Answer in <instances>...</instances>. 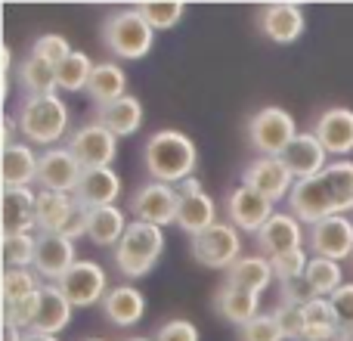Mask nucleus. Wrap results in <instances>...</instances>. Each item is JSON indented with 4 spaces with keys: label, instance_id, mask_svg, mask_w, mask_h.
<instances>
[{
    "label": "nucleus",
    "instance_id": "nucleus-1",
    "mask_svg": "<svg viewBox=\"0 0 353 341\" xmlns=\"http://www.w3.org/2000/svg\"><path fill=\"white\" fill-rule=\"evenodd\" d=\"M288 208L304 226L353 211V162H332L319 177L298 180L288 195Z\"/></svg>",
    "mask_w": 353,
    "mask_h": 341
},
{
    "label": "nucleus",
    "instance_id": "nucleus-2",
    "mask_svg": "<svg viewBox=\"0 0 353 341\" xmlns=\"http://www.w3.org/2000/svg\"><path fill=\"white\" fill-rule=\"evenodd\" d=\"M143 165L155 183L176 186L186 177H192L199 165V149L192 137H186L183 130H155L143 146Z\"/></svg>",
    "mask_w": 353,
    "mask_h": 341
},
{
    "label": "nucleus",
    "instance_id": "nucleus-3",
    "mask_svg": "<svg viewBox=\"0 0 353 341\" xmlns=\"http://www.w3.org/2000/svg\"><path fill=\"white\" fill-rule=\"evenodd\" d=\"M68 106L59 93H50V97H25L22 106L16 109V124L19 134L25 137V143H34V146H47L53 149V143H59L68 130Z\"/></svg>",
    "mask_w": 353,
    "mask_h": 341
},
{
    "label": "nucleus",
    "instance_id": "nucleus-4",
    "mask_svg": "<svg viewBox=\"0 0 353 341\" xmlns=\"http://www.w3.org/2000/svg\"><path fill=\"white\" fill-rule=\"evenodd\" d=\"M161 251H165V230L134 220V224H128L121 242L112 249V261L124 280H143L161 261Z\"/></svg>",
    "mask_w": 353,
    "mask_h": 341
},
{
    "label": "nucleus",
    "instance_id": "nucleus-5",
    "mask_svg": "<svg viewBox=\"0 0 353 341\" xmlns=\"http://www.w3.org/2000/svg\"><path fill=\"white\" fill-rule=\"evenodd\" d=\"M99 41L115 59H143L155 47V28L143 19L137 6H128L105 16Z\"/></svg>",
    "mask_w": 353,
    "mask_h": 341
},
{
    "label": "nucleus",
    "instance_id": "nucleus-6",
    "mask_svg": "<svg viewBox=\"0 0 353 341\" xmlns=\"http://www.w3.org/2000/svg\"><path fill=\"white\" fill-rule=\"evenodd\" d=\"M248 146L254 149L257 155H267V159H279L288 149V143L298 137V124H294V115L282 106H263L261 112L248 118Z\"/></svg>",
    "mask_w": 353,
    "mask_h": 341
},
{
    "label": "nucleus",
    "instance_id": "nucleus-7",
    "mask_svg": "<svg viewBox=\"0 0 353 341\" xmlns=\"http://www.w3.org/2000/svg\"><path fill=\"white\" fill-rule=\"evenodd\" d=\"M192 257L208 270H230L242 257V233L230 220H217L192 239Z\"/></svg>",
    "mask_w": 353,
    "mask_h": 341
},
{
    "label": "nucleus",
    "instance_id": "nucleus-8",
    "mask_svg": "<svg viewBox=\"0 0 353 341\" xmlns=\"http://www.w3.org/2000/svg\"><path fill=\"white\" fill-rule=\"evenodd\" d=\"M128 208H130V214H134L137 220L165 230V226L176 224V208H180V199H176L174 186L149 180V183H143V186L134 189Z\"/></svg>",
    "mask_w": 353,
    "mask_h": 341
},
{
    "label": "nucleus",
    "instance_id": "nucleus-9",
    "mask_svg": "<svg viewBox=\"0 0 353 341\" xmlns=\"http://www.w3.org/2000/svg\"><path fill=\"white\" fill-rule=\"evenodd\" d=\"M72 149V155L78 159V165L84 170L90 168H112L118 155V137L112 130H105L99 121H90L84 128H78L65 143Z\"/></svg>",
    "mask_w": 353,
    "mask_h": 341
},
{
    "label": "nucleus",
    "instance_id": "nucleus-10",
    "mask_svg": "<svg viewBox=\"0 0 353 341\" xmlns=\"http://www.w3.org/2000/svg\"><path fill=\"white\" fill-rule=\"evenodd\" d=\"M307 249L313 257H329L338 264L347 261L353 257V220L341 214V217H325L307 226Z\"/></svg>",
    "mask_w": 353,
    "mask_h": 341
},
{
    "label": "nucleus",
    "instance_id": "nucleus-11",
    "mask_svg": "<svg viewBox=\"0 0 353 341\" xmlns=\"http://www.w3.org/2000/svg\"><path fill=\"white\" fill-rule=\"evenodd\" d=\"M53 286L62 289V295L72 301V307H93L103 304V298L109 295V276L97 261H78Z\"/></svg>",
    "mask_w": 353,
    "mask_h": 341
},
{
    "label": "nucleus",
    "instance_id": "nucleus-12",
    "mask_svg": "<svg viewBox=\"0 0 353 341\" xmlns=\"http://www.w3.org/2000/svg\"><path fill=\"white\" fill-rule=\"evenodd\" d=\"M254 242H257V249L263 251V257L276 261V257L294 255V251L304 249V242H307V226L301 224L294 214L276 211L273 217L263 224V230L254 236Z\"/></svg>",
    "mask_w": 353,
    "mask_h": 341
},
{
    "label": "nucleus",
    "instance_id": "nucleus-13",
    "mask_svg": "<svg viewBox=\"0 0 353 341\" xmlns=\"http://www.w3.org/2000/svg\"><path fill=\"white\" fill-rule=\"evenodd\" d=\"M294 183L298 180L292 177V170L282 165V159L257 155V159H251L242 170V186L254 189V193H261L263 199H270V202L288 199L292 189H294Z\"/></svg>",
    "mask_w": 353,
    "mask_h": 341
},
{
    "label": "nucleus",
    "instance_id": "nucleus-14",
    "mask_svg": "<svg viewBox=\"0 0 353 341\" xmlns=\"http://www.w3.org/2000/svg\"><path fill=\"white\" fill-rule=\"evenodd\" d=\"M74 242L65 233H37V251H34V273L47 282H59L68 270L78 264Z\"/></svg>",
    "mask_w": 353,
    "mask_h": 341
},
{
    "label": "nucleus",
    "instance_id": "nucleus-15",
    "mask_svg": "<svg viewBox=\"0 0 353 341\" xmlns=\"http://www.w3.org/2000/svg\"><path fill=\"white\" fill-rule=\"evenodd\" d=\"M273 214H276L273 202L263 199L261 193H254V189H248V186H236L226 195V217H230V224L236 226L239 233L257 236Z\"/></svg>",
    "mask_w": 353,
    "mask_h": 341
},
{
    "label": "nucleus",
    "instance_id": "nucleus-16",
    "mask_svg": "<svg viewBox=\"0 0 353 341\" xmlns=\"http://www.w3.org/2000/svg\"><path fill=\"white\" fill-rule=\"evenodd\" d=\"M84 168L78 165V159L72 155L68 146H53L41 153V165H37V183L41 189L50 193H74V186L81 183Z\"/></svg>",
    "mask_w": 353,
    "mask_h": 341
},
{
    "label": "nucleus",
    "instance_id": "nucleus-17",
    "mask_svg": "<svg viewBox=\"0 0 353 341\" xmlns=\"http://www.w3.org/2000/svg\"><path fill=\"white\" fill-rule=\"evenodd\" d=\"M279 159H282V165L292 170L294 180H310V177H319L329 168V153H325V146L316 140L313 130H301V134L288 143V149Z\"/></svg>",
    "mask_w": 353,
    "mask_h": 341
},
{
    "label": "nucleus",
    "instance_id": "nucleus-18",
    "mask_svg": "<svg viewBox=\"0 0 353 341\" xmlns=\"http://www.w3.org/2000/svg\"><path fill=\"white\" fill-rule=\"evenodd\" d=\"M257 28L273 43H294L304 35V10L298 3H267L257 10Z\"/></svg>",
    "mask_w": 353,
    "mask_h": 341
},
{
    "label": "nucleus",
    "instance_id": "nucleus-19",
    "mask_svg": "<svg viewBox=\"0 0 353 341\" xmlns=\"http://www.w3.org/2000/svg\"><path fill=\"white\" fill-rule=\"evenodd\" d=\"M72 195L78 202V208H84V211L115 205L118 195H121V177L112 168H90L81 174V183L74 186Z\"/></svg>",
    "mask_w": 353,
    "mask_h": 341
},
{
    "label": "nucleus",
    "instance_id": "nucleus-20",
    "mask_svg": "<svg viewBox=\"0 0 353 341\" xmlns=\"http://www.w3.org/2000/svg\"><path fill=\"white\" fill-rule=\"evenodd\" d=\"M0 226H3V236L31 233L37 226V193H31V186L3 189V195H0Z\"/></svg>",
    "mask_w": 353,
    "mask_h": 341
},
{
    "label": "nucleus",
    "instance_id": "nucleus-21",
    "mask_svg": "<svg viewBox=\"0 0 353 341\" xmlns=\"http://www.w3.org/2000/svg\"><path fill=\"white\" fill-rule=\"evenodd\" d=\"M313 134L325 146L329 155H350L353 153V109L332 106L313 121Z\"/></svg>",
    "mask_w": 353,
    "mask_h": 341
},
{
    "label": "nucleus",
    "instance_id": "nucleus-22",
    "mask_svg": "<svg viewBox=\"0 0 353 341\" xmlns=\"http://www.w3.org/2000/svg\"><path fill=\"white\" fill-rule=\"evenodd\" d=\"M37 165L41 155L28 143H12L0 155V174H3V189H25L37 180Z\"/></svg>",
    "mask_w": 353,
    "mask_h": 341
},
{
    "label": "nucleus",
    "instance_id": "nucleus-23",
    "mask_svg": "<svg viewBox=\"0 0 353 341\" xmlns=\"http://www.w3.org/2000/svg\"><path fill=\"white\" fill-rule=\"evenodd\" d=\"M103 313L112 326H121V329L137 326L143 320V313H146V295L137 286H128V282L115 286L103 298Z\"/></svg>",
    "mask_w": 353,
    "mask_h": 341
},
{
    "label": "nucleus",
    "instance_id": "nucleus-24",
    "mask_svg": "<svg viewBox=\"0 0 353 341\" xmlns=\"http://www.w3.org/2000/svg\"><path fill=\"white\" fill-rule=\"evenodd\" d=\"M273 280H276L273 264L263 255H242L226 270V286L245 289V292H251V295H263L273 286Z\"/></svg>",
    "mask_w": 353,
    "mask_h": 341
},
{
    "label": "nucleus",
    "instance_id": "nucleus-25",
    "mask_svg": "<svg viewBox=\"0 0 353 341\" xmlns=\"http://www.w3.org/2000/svg\"><path fill=\"white\" fill-rule=\"evenodd\" d=\"M214 311L217 317H223L226 323L232 326H248L254 317H261V295H251L245 289H236V286H220L217 295H214Z\"/></svg>",
    "mask_w": 353,
    "mask_h": 341
},
{
    "label": "nucleus",
    "instance_id": "nucleus-26",
    "mask_svg": "<svg viewBox=\"0 0 353 341\" xmlns=\"http://www.w3.org/2000/svg\"><path fill=\"white\" fill-rule=\"evenodd\" d=\"M78 214V202L72 193H37V230L41 233H65L72 217Z\"/></svg>",
    "mask_w": 353,
    "mask_h": 341
},
{
    "label": "nucleus",
    "instance_id": "nucleus-27",
    "mask_svg": "<svg viewBox=\"0 0 353 341\" xmlns=\"http://www.w3.org/2000/svg\"><path fill=\"white\" fill-rule=\"evenodd\" d=\"M97 121L115 137H134L143 128V103L128 93L109 106H97Z\"/></svg>",
    "mask_w": 353,
    "mask_h": 341
},
{
    "label": "nucleus",
    "instance_id": "nucleus-28",
    "mask_svg": "<svg viewBox=\"0 0 353 341\" xmlns=\"http://www.w3.org/2000/svg\"><path fill=\"white\" fill-rule=\"evenodd\" d=\"M124 233H128V220H124V211L118 205L87 211V239L97 249H115Z\"/></svg>",
    "mask_w": 353,
    "mask_h": 341
},
{
    "label": "nucleus",
    "instance_id": "nucleus-29",
    "mask_svg": "<svg viewBox=\"0 0 353 341\" xmlns=\"http://www.w3.org/2000/svg\"><path fill=\"white\" fill-rule=\"evenodd\" d=\"M217 224V202L208 193H195L180 199V208H176V226H180L186 236H199L208 226Z\"/></svg>",
    "mask_w": 353,
    "mask_h": 341
},
{
    "label": "nucleus",
    "instance_id": "nucleus-30",
    "mask_svg": "<svg viewBox=\"0 0 353 341\" xmlns=\"http://www.w3.org/2000/svg\"><path fill=\"white\" fill-rule=\"evenodd\" d=\"M87 93L97 106H109L115 99L128 97V75L118 62H97L90 75V84H87Z\"/></svg>",
    "mask_w": 353,
    "mask_h": 341
},
{
    "label": "nucleus",
    "instance_id": "nucleus-31",
    "mask_svg": "<svg viewBox=\"0 0 353 341\" xmlns=\"http://www.w3.org/2000/svg\"><path fill=\"white\" fill-rule=\"evenodd\" d=\"M344 332L329 298H316L304 307V341H338Z\"/></svg>",
    "mask_w": 353,
    "mask_h": 341
},
{
    "label": "nucleus",
    "instance_id": "nucleus-32",
    "mask_svg": "<svg viewBox=\"0 0 353 341\" xmlns=\"http://www.w3.org/2000/svg\"><path fill=\"white\" fill-rule=\"evenodd\" d=\"M68 323H72V301L62 295L59 286L47 282V286H43L41 317H37V323H34L31 332H41V335H59L62 329H68Z\"/></svg>",
    "mask_w": 353,
    "mask_h": 341
},
{
    "label": "nucleus",
    "instance_id": "nucleus-33",
    "mask_svg": "<svg viewBox=\"0 0 353 341\" xmlns=\"http://www.w3.org/2000/svg\"><path fill=\"white\" fill-rule=\"evenodd\" d=\"M16 81L25 97H50L56 93V68L37 56H25L16 68Z\"/></svg>",
    "mask_w": 353,
    "mask_h": 341
},
{
    "label": "nucleus",
    "instance_id": "nucleus-34",
    "mask_svg": "<svg viewBox=\"0 0 353 341\" xmlns=\"http://www.w3.org/2000/svg\"><path fill=\"white\" fill-rule=\"evenodd\" d=\"M93 66H97V62H93L90 56L81 53V50H74L72 56H65V59L56 66V87L65 90V93L87 90L90 75H93Z\"/></svg>",
    "mask_w": 353,
    "mask_h": 341
},
{
    "label": "nucleus",
    "instance_id": "nucleus-35",
    "mask_svg": "<svg viewBox=\"0 0 353 341\" xmlns=\"http://www.w3.org/2000/svg\"><path fill=\"white\" fill-rule=\"evenodd\" d=\"M307 282L313 286V292L319 298H332L338 289L344 286V270L338 261H329V257H310L307 264Z\"/></svg>",
    "mask_w": 353,
    "mask_h": 341
},
{
    "label": "nucleus",
    "instance_id": "nucleus-36",
    "mask_svg": "<svg viewBox=\"0 0 353 341\" xmlns=\"http://www.w3.org/2000/svg\"><path fill=\"white\" fill-rule=\"evenodd\" d=\"M43 282L34 270H16V267H6L3 270V280H0V295H3V304H16V301L28 298V295L41 292Z\"/></svg>",
    "mask_w": 353,
    "mask_h": 341
},
{
    "label": "nucleus",
    "instance_id": "nucleus-37",
    "mask_svg": "<svg viewBox=\"0 0 353 341\" xmlns=\"http://www.w3.org/2000/svg\"><path fill=\"white\" fill-rule=\"evenodd\" d=\"M34 251H37V236L34 233L3 236V264L6 267L34 270Z\"/></svg>",
    "mask_w": 353,
    "mask_h": 341
},
{
    "label": "nucleus",
    "instance_id": "nucleus-38",
    "mask_svg": "<svg viewBox=\"0 0 353 341\" xmlns=\"http://www.w3.org/2000/svg\"><path fill=\"white\" fill-rule=\"evenodd\" d=\"M43 286H47V282H43ZM41 304H43V289L28 295V298L16 301V304H3V323L16 326V329H22V332H31L37 317H41Z\"/></svg>",
    "mask_w": 353,
    "mask_h": 341
},
{
    "label": "nucleus",
    "instance_id": "nucleus-39",
    "mask_svg": "<svg viewBox=\"0 0 353 341\" xmlns=\"http://www.w3.org/2000/svg\"><path fill=\"white\" fill-rule=\"evenodd\" d=\"M137 10L143 12V19H146L155 31H168L183 19L186 3H180V0H168V3H137Z\"/></svg>",
    "mask_w": 353,
    "mask_h": 341
},
{
    "label": "nucleus",
    "instance_id": "nucleus-40",
    "mask_svg": "<svg viewBox=\"0 0 353 341\" xmlns=\"http://www.w3.org/2000/svg\"><path fill=\"white\" fill-rule=\"evenodd\" d=\"M273 317H276V323H279L285 341H304V307L301 304H285V301H279V304L273 307Z\"/></svg>",
    "mask_w": 353,
    "mask_h": 341
},
{
    "label": "nucleus",
    "instance_id": "nucleus-41",
    "mask_svg": "<svg viewBox=\"0 0 353 341\" xmlns=\"http://www.w3.org/2000/svg\"><path fill=\"white\" fill-rule=\"evenodd\" d=\"M74 50L68 47V41L62 35H41L34 43H31V56H37V59L50 62V66H59L65 56H72Z\"/></svg>",
    "mask_w": 353,
    "mask_h": 341
},
{
    "label": "nucleus",
    "instance_id": "nucleus-42",
    "mask_svg": "<svg viewBox=\"0 0 353 341\" xmlns=\"http://www.w3.org/2000/svg\"><path fill=\"white\" fill-rule=\"evenodd\" d=\"M239 341H285V335H282L273 313H261L248 326L239 329Z\"/></svg>",
    "mask_w": 353,
    "mask_h": 341
},
{
    "label": "nucleus",
    "instance_id": "nucleus-43",
    "mask_svg": "<svg viewBox=\"0 0 353 341\" xmlns=\"http://www.w3.org/2000/svg\"><path fill=\"white\" fill-rule=\"evenodd\" d=\"M273 264V273H276V282H292V280H301V276L307 273V264H310V257H307V251H294V255H285V257H276Z\"/></svg>",
    "mask_w": 353,
    "mask_h": 341
},
{
    "label": "nucleus",
    "instance_id": "nucleus-44",
    "mask_svg": "<svg viewBox=\"0 0 353 341\" xmlns=\"http://www.w3.org/2000/svg\"><path fill=\"white\" fill-rule=\"evenodd\" d=\"M155 341H199V329H195V323L176 317V320H168V323L159 326Z\"/></svg>",
    "mask_w": 353,
    "mask_h": 341
},
{
    "label": "nucleus",
    "instance_id": "nucleus-45",
    "mask_svg": "<svg viewBox=\"0 0 353 341\" xmlns=\"http://www.w3.org/2000/svg\"><path fill=\"white\" fill-rule=\"evenodd\" d=\"M279 292H282V301H285V304H301V307H307L310 301L319 298V295L313 292V286L307 282V276L292 280V282H279Z\"/></svg>",
    "mask_w": 353,
    "mask_h": 341
},
{
    "label": "nucleus",
    "instance_id": "nucleus-46",
    "mask_svg": "<svg viewBox=\"0 0 353 341\" xmlns=\"http://www.w3.org/2000/svg\"><path fill=\"white\" fill-rule=\"evenodd\" d=\"M329 301H332V307H335L344 329H353V282H344Z\"/></svg>",
    "mask_w": 353,
    "mask_h": 341
},
{
    "label": "nucleus",
    "instance_id": "nucleus-47",
    "mask_svg": "<svg viewBox=\"0 0 353 341\" xmlns=\"http://www.w3.org/2000/svg\"><path fill=\"white\" fill-rule=\"evenodd\" d=\"M174 193H176V199H186V195H195V193H205V189H201V183H199V177H186V180L183 183H176L174 186Z\"/></svg>",
    "mask_w": 353,
    "mask_h": 341
},
{
    "label": "nucleus",
    "instance_id": "nucleus-48",
    "mask_svg": "<svg viewBox=\"0 0 353 341\" xmlns=\"http://www.w3.org/2000/svg\"><path fill=\"white\" fill-rule=\"evenodd\" d=\"M19 134V124H16V115H3V130H0V143H3V149L6 146H12V137Z\"/></svg>",
    "mask_w": 353,
    "mask_h": 341
},
{
    "label": "nucleus",
    "instance_id": "nucleus-49",
    "mask_svg": "<svg viewBox=\"0 0 353 341\" xmlns=\"http://www.w3.org/2000/svg\"><path fill=\"white\" fill-rule=\"evenodd\" d=\"M3 341H25V332L16 329V326L3 323Z\"/></svg>",
    "mask_w": 353,
    "mask_h": 341
},
{
    "label": "nucleus",
    "instance_id": "nucleus-50",
    "mask_svg": "<svg viewBox=\"0 0 353 341\" xmlns=\"http://www.w3.org/2000/svg\"><path fill=\"white\" fill-rule=\"evenodd\" d=\"M25 341H59L56 335H41V332H25Z\"/></svg>",
    "mask_w": 353,
    "mask_h": 341
},
{
    "label": "nucleus",
    "instance_id": "nucleus-51",
    "mask_svg": "<svg viewBox=\"0 0 353 341\" xmlns=\"http://www.w3.org/2000/svg\"><path fill=\"white\" fill-rule=\"evenodd\" d=\"M338 341H353V329H344V332H341V338H338Z\"/></svg>",
    "mask_w": 353,
    "mask_h": 341
},
{
    "label": "nucleus",
    "instance_id": "nucleus-52",
    "mask_svg": "<svg viewBox=\"0 0 353 341\" xmlns=\"http://www.w3.org/2000/svg\"><path fill=\"white\" fill-rule=\"evenodd\" d=\"M128 341H155V338H128Z\"/></svg>",
    "mask_w": 353,
    "mask_h": 341
},
{
    "label": "nucleus",
    "instance_id": "nucleus-53",
    "mask_svg": "<svg viewBox=\"0 0 353 341\" xmlns=\"http://www.w3.org/2000/svg\"><path fill=\"white\" fill-rule=\"evenodd\" d=\"M84 341H105V338H84Z\"/></svg>",
    "mask_w": 353,
    "mask_h": 341
},
{
    "label": "nucleus",
    "instance_id": "nucleus-54",
    "mask_svg": "<svg viewBox=\"0 0 353 341\" xmlns=\"http://www.w3.org/2000/svg\"><path fill=\"white\" fill-rule=\"evenodd\" d=\"M350 264H353V257H350Z\"/></svg>",
    "mask_w": 353,
    "mask_h": 341
}]
</instances>
